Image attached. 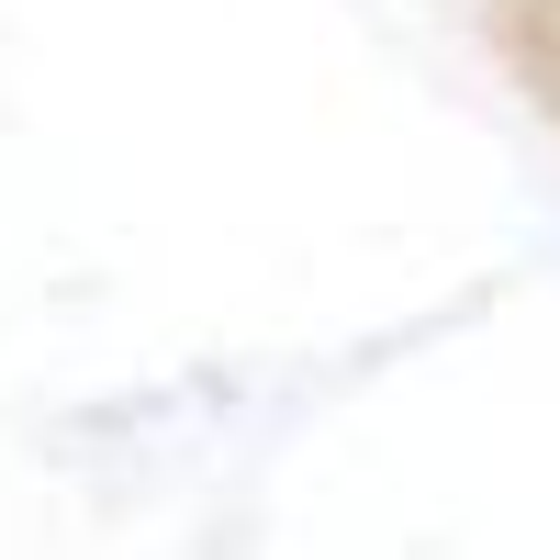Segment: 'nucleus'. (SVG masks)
Instances as JSON below:
<instances>
[{
  "label": "nucleus",
  "mask_w": 560,
  "mask_h": 560,
  "mask_svg": "<svg viewBox=\"0 0 560 560\" xmlns=\"http://www.w3.org/2000/svg\"><path fill=\"white\" fill-rule=\"evenodd\" d=\"M538 57H549V79H560V0H538Z\"/></svg>",
  "instance_id": "obj_1"
}]
</instances>
